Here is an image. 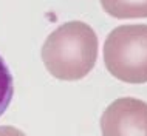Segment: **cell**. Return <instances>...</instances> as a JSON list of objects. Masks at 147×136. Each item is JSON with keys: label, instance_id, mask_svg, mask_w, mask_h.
<instances>
[{"label": "cell", "instance_id": "cell-1", "mask_svg": "<svg viewBox=\"0 0 147 136\" xmlns=\"http://www.w3.org/2000/svg\"><path fill=\"white\" fill-rule=\"evenodd\" d=\"M98 59V37L93 28L73 20L47 37L42 61L51 76L61 81H79L93 70Z\"/></svg>", "mask_w": 147, "mask_h": 136}, {"label": "cell", "instance_id": "cell-6", "mask_svg": "<svg viewBox=\"0 0 147 136\" xmlns=\"http://www.w3.org/2000/svg\"><path fill=\"white\" fill-rule=\"evenodd\" d=\"M0 136H26V135L22 130L16 129V127L5 125V127H0Z\"/></svg>", "mask_w": 147, "mask_h": 136}, {"label": "cell", "instance_id": "cell-2", "mask_svg": "<svg viewBox=\"0 0 147 136\" xmlns=\"http://www.w3.org/2000/svg\"><path fill=\"white\" fill-rule=\"evenodd\" d=\"M104 63L109 73L127 83L147 82V25H121L107 36Z\"/></svg>", "mask_w": 147, "mask_h": 136}, {"label": "cell", "instance_id": "cell-3", "mask_svg": "<svg viewBox=\"0 0 147 136\" xmlns=\"http://www.w3.org/2000/svg\"><path fill=\"white\" fill-rule=\"evenodd\" d=\"M102 136H147V102L136 98L113 101L101 118Z\"/></svg>", "mask_w": 147, "mask_h": 136}, {"label": "cell", "instance_id": "cell-4", "mask_svg": "<svg viewBox=\"0 0 147 136\" xmlns=\"http://www.w3.org/2000/svg\"><path fill=\"white\" fill-rule=\"evenodd\" d=\"M101 5L116 19L147 17V0H101Z\"/></svg>", "mask_w": 147, "mask_h": 136}, {"label": "cell", "instance_id": "cell-5", "mask_svg": "<svg viewBox=\"0 0 147 136\" xmlns=\"http://www.w3.org/2000/svg\"><path fill=\"white\" fill-rule=\"evenodd\" d=\"M14 94V83L9 68L6 67L5 61L0 56V116L9 107L11 99Z\"/></svg>", "mask_w": 147, "mask_h": 136}]
</instances>
